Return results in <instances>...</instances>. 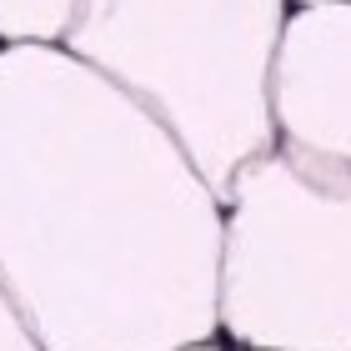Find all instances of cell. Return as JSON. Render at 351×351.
<instances>
[{
  "label": "cell",
  "instance_id": "1",
  "mask_svg": "<svg viewBox=\"0 0 351 351\" xmlns=\"http://www.w3.org/2000/svg\"><path fill=\"white\" fill-rule=\"evenodd\" d=\"M291 0H86L66 51L141 101L221 196L276 151L271 60Z\"/></svg>",
  "mask_w": 351,
  "mask_h": 351
},
{
  "label": "cell",
  "instance_id": "2",
  "mask_svg": "<svg viewBox=\"0 0 351 351\" xmlns=\"http://www.w3.org/2000/svg\"><path fill=\"white\" fill-rule=\"evenodd\" d=\"M221 206V341L351 351V171L276 146L226 186Z\"/></svg>",
  "mask_w": 351,
  "mask_h": 351
},
{
  "label": "cell",
  "instance_id": "3",
  "mask_svg": "<svg viewBox=\"0 0 351 351\" xmlns=\"http://www.w3.org/2000/svg\"><path fill=\"white\" fill-rule=\"evenodd\" d=\"M276 146L351 171V0H296L271 60Z\"/></svg>",
  "mask_w": 351,
  "mask_h": 351
},
{
  "label": "cell",
  "instance_id": "4",
  "mask_svg": "<svg viewBox=\"0 0 351 351\" xmlns=\"http://www.w3.org/2000/svg\"><path fill=\"white\" fill-rule=\"evenodd\" d=\"M191 351H221V341H206V346H191Z\"/></svg>",
  "mask_w": 351,
  "mask_h": 351
}]
</instances>
